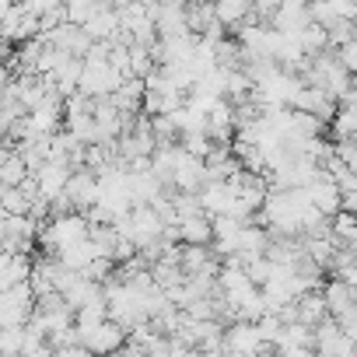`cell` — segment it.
<instances>
[{
  "label": "cell",
  "mask_w": 357,
  "mask_h": 357,
  "mask_svg": "<svg viewBox=\"0 0 357 357\" xmlns=\"http://www.w3.org/2000/svg\"><path fill=\"white\" fill-rule=\"evenodd\" d=\"M56 357H95L84 343H74V347H56Z\"/></svg>",
  "instance_id": "obj_22"
},
{
  "label": "cell",
  "mask_w": 357,
  "mask_h": 357,
  "mask_svg": "<svg viewBox=\"0 0 357 357\" xmlns=\"http://www.w3.org/2000/svg\"><path fill=\"white\" fill-rule=\"evenodd\" d=\"M350 357H357V354H350Z\"/></svg>",
  "instance_id": "obj_26"
},
{
  "label": "cell",
  "mask_w": 357,
  "mask_h": 357,
  "mask_svg": "<svg viewBox=\"0 0 357 357\" xmlns=\"http://www.w3.org/2000/svg\"><path fill=\"white\" fill-rule=\"evenodd\" d=\"M326 319H329V305H326L322 291H312V294H305V298L298 301V322H305V326L319 329Z\"/></svg>",
  "instance_id": "obj_14"
},
{
  "label": "cell",
  "mask_w": 357,
  "mask_h": 357,
  "mask_svg": "<svg viewBox=\"0 0 357 357\" xmlns=\"http://www.w3.org/2000/svg\"><path fill=\"white\" fill-rule=\"evenodd\" d=\"M154 25H158V39L193 36V32H190V8H186V4H158Z\"/></svg>",
  "instance_id": "obj_9"
},
{
  "label": "cell",
  "mask_w": 357,
  "mask_h": 357,
  "mask_svg": "<svg viewBox=\"0 0 357 357\" xmlns=\"http://www.w3.org/2000/svg\"><path fill=\"white\" fill-rule=\"evenodd\" d=\"M315 329L312 326H305V322H291L287 329H284V340H280V347H308V350H315ZM277 347V350H280Z\"/></svg>",
  "instance_id": "obj_18"
},
{
  "label": "cell",
  "mask_w": 357,
  "mask_h": 357,
  "mask_svg": "<svg viewBox=\"0 0 357 357\" xmlns=\"http://www.w3.org/2000/svg\"><path fill=\"white\" fill-rule=\"evenodd\" d=\"M343 211L357 218V190H354V193H343Z\"/></svg>",
  "instance_id": "obj_24"
},
{
  "label": "cell",
  "mask_w": 357,
  "mask_h": 357,
  "mask_svg": "<svg viewBox=\"0 0 357 357\" xmlns=\"http://www.w3.org/2000/svg\"><path fill=\"white\" fill-rule=\"evenodd\" d=\"M98 193H102V183H98V175L88 172V168H77L74 178H70V186H67V200L77 214H88L95 204H98Z\"/></svg>",
  "instance_id": "obj_5"
},
{
  "label": "cell",
  "mask_w": 357,
  "mask_h": 357,
  "mask_svg": "<svg viewBox=\"0 0 357 357\" xmlns=\"http://www.w3.org/2000/svg\"><path fill=\"white\" fill-rule=\"evenodd\" d=\"M336 60L347 67L350 77H357V39H350L347 46H340V50H336Z\"/></svg>",
  "instance_id": "obj_21"
},
{
  "label": "cell",
  "mask_w": 357,
  "mask_h": 357,
  "mask_svg": "<svg viewBox=\"0 0 357 357\" xmlns=\"http://www.w3.org/2000/svg\"><path fill=\"white\" fill-rule=\"evenodd\" d=\"M36 186H39V193H43V200H50V204H56L63 193H67V186H70V178H74V165L70 161H46L36 175Z\"/></svg>",
  "instance_id": "obj_3"
},
{
  "label": "cell",
  "mask_w": 357,
  "mask_h": 357,
  "mask_svg": "<svg viewBox=\"0 0 357 357\" xmlns=\"http://www.w3.org/2000/svg\"><path fill=\"white\" fill-rule=\"evenodd\" d=\"M333 235H336V242H350L354 235H357V218L354 214H347V211H340L336 218H333Z\"/></svg>",
  "instance_id": "obj_20"
},
{
  "label": "cell",
  "mask_w": 357,
  "mask_h": 357,
  "mask_svg": "<svg viewBox=\"0 0 357 357\" xmlns=\"http://www.w3.org/2000/svg\"><path fill=\"white\" fill-rule=\"evenodd\" d=\"M225 347H228V354H252V357H259L266 350V340H263L256 322H231L225 329Z\"/></svg>",
  "instance_id": "obj_7"
},
{
  "label": "cell",
  "mask_w": 357,
  "mask_h": 357,
  "mask_svg": "<svg viewBox=\"0 0 357 357\" xmlns=\"http://www.w3.org/2000/svg\"><path fill=\"white\" fill-rule=\"evenodd\" d=\"M102 11H105V4H98V0H70L67 4V22L77 25V29H88Z\"/></svg>",
  "instance_id": "obj_17"
},
{
  "label": "cell",
  "mask_w": 357,
  "mask_h": 357,
  "mask_svg": "<svg viewBox=\"0 0 357 357\" xmlns=\"http://www.w3.org/2000/svg\"><path fill=\"white\" fill-rule=\"evenodd\" d=\"M354 25H357V4H354Z\"/></svg>",
  "instance_id": "obj_25"
},
{
  "label": "cell",
  "mask_w": 357,
  "mask_h": 357,
  "mask_svg": "<svg viewBox=\"0 0 357 357\" xmlns=\"http://www.w3.org/2000/svg\"><path fill=\"white\" fill-rule=\"evenodd\" d=\"M112 228H116L123 238H130L140 252H147V249H154L158 242H165V231H168L165 218H161L151 204L133 207V214H130V218H123V221H116Z\"/></svg>",
  "instance_id": "obj_1"
},
{
  "label": "cell",
  "mask_w": 357,
  "mask_h": 357,
  "mask_svg": "<svg viewBox=\"0 0 357 357\" xmlns=\"http://www.w3.org/2000/svg\"><path fill=\"white\" fill-rule=\"evenodd\" d=\"M329 126H333V140L336 144L357 140V105H340V112H336V119Z\"/></svg>",
  "instance_id": "obj_16"
},
{
  "label": "cell",
  "mask_w": 357,
  "mask_h": 357,
  "mask_svg": "<svg viewBox=\"0 0 357 357\" xmlns=\"http://www.w3.org/2000/svg\"><path fill=\"white\" fill-rule=\"evenodd\" d=\"M322 298H326V305H329V319H343V315L357 305L354 287H350L347 280H340V277H329V280L322 284Z\"/></svg>",
  "instance_id": "obj_12"
},
{
  "label": "cell",
  "mask_w": 357,
  "mask_h": 357,
  "mask_svg": "<svg viewBox=\"0 0 357 357\" xmlns=\"http://www.w3.org/2000/svg\"><path fill=\"white\" fill-rule=\"evenodd\" d=\"M25 329H29V326L0 329V354H4V357H22V354H25Z\"/></svg>",
  "instance_id": "obj_19"
},
{
  "label": "cell",
  "mask_w": 357,
  "mask_h": 357,
  "mask_svg": "<svg viewBox=\"0 0 357 357\" xmlns=\"http://www.w3.org/2000/svg\"><path fill=\"white\" fill-rule=\"evenodd\" d=\"M32 178V168H29V161L22 158V151H15L11 144L4 147V158H0V186L4 190H18V186H25Z\"/></svg>",
  "instance_id": "obj_11"
},
{
  "label": "cell",
  "mask_w": 357,
  "mask_h": 357,
  "mask_svg": "<svg viewBox=\"0 0 357 357\" xmlns=\"http://www.w3.org/2000/svg\"><path fill=\"white\" fill-rule=\"evenodd\" d=\"M305 193H308L312 207H315L322 218H329V221H333V218L343 211V193H340V186L333 183V178L326 175V168L319 172V178H315V183H312Z\"/></svg>",
  "instance_id": "obj_6"
},
{
  "label": "cell",
  "mask_w": 357,
  "mask_h": 357,
  "mask_svg": "<svg viewBox=\"0 0 357 357\" xmlns=\"http://www.w3.org/2000/svg\"><path fill=\"white\" fill-rule=\"evenodd\" d=\"M214 15H218V25L238 32L252 18V8L245 4V0H221V4H214Z\"/></svg>",
  "instance_id": "obj_15"
},
{
  "label": "cell",
  "mask_w": 357,
  "mask_h": 357,
  "mask_svg": "<svg viewBox=\"0 0 357 357\" xmlns=\"http://www.w3.org/2000/svg\"><path fill=\"white\" fill-rule=\"evenodd\" d=\"M32 273H36V259L29 252H4L0 256V287L4 291L29 284Z\"/></svg>",
  "instance_id": "obj_10"
},
{
  "label": "cell",
  "mask_w": 357,
  "mask_h": 357,
  "mask_svg": "<svg viewBox=\"0 0 357 357\" xmlns=\"http://www.w3.org/2000/svg\"><path fill=\"white\" fill-rule=\"evenodd\" d=\"M81 343H84V347H88L95 357H112V354H123V350H126V343H130V333L109 319V322H102L98 329L84 333V336H81Z\"/></svg>",
  "instance_id": "obj_4"
},
{
  "label": "cell",
  "mask_w": 357,
  "mask_h": 357,
  "mask_svg": "<svg viewBox=\"0 0 357 357\" xmlns=\"http://www.w3.org/2000/svg\"><path fill=\"white\" fill-rule=\"evenodd\" d=\"M277 354L280 357H319V350H308V347H280Z\"/></svg>",
  "instance_id": "obj_23"
},
{
  "label": "cell",
  "mask_w": 357,
  "mask_h": 357,
  "mask_svg": "<svg viewBox=\"0 0 357 357\" xmlns=\"http://www.w3.org/2000/svg\"><path fill=\"white\" fill-rule=\"evenodd\" d=\"M178 242L183 245H193V249H207L214 242V221L204 214V218H190L178 225Z\"/></svg>",
  "instance_id": "obj_13"
},
{
  "label": "cell",
  "mask_w": 357,
  "mask_h": 357,
  "mask_svg": "<svg viewBox=\"0 0 357 357\" xmlns=\"http://www.w3.org/2000/svg\"><path fill=\"white\" fill-rule=\"evenodd\" d=\"M39 308V298L32 291V284L11 287L0 294V329H11V326H29L32 315Z\"/></svg>",
  "instance_id": "obj_2"
},
{
  "label": "cell",
  "mask_w": 357,
  "mask_h": 357,
  "mask_svg": "<svg viewBox=\"0 0 357 357\" xmlns=\"http://www.w3.org/2000/svg\"><path fill=\"white\" fill-rule=\"evenodd\" d=\"M50 46H56V50H63V53H70V56H77V60H84L88 53H91V36L84 32V29H77V25H70V22H63L60 29H53L50 36H43Z\"/></svg>",
  "instance_id": "obj_8"
}]
</instances>
